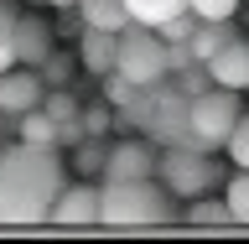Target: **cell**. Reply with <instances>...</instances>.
Wrapping results in <instances>:
<instances>
[{
  "mask_svg": "<svg viewBox=\"0 0 249 244\" xmlns=\"http://www.w3.org/2000/svg\"><path fill=\"white\" fill-rule=\"evenodd\" d=\"M124 5H130V16H135L140 26H166L171 16H182V11H192V5H187V0H124Z\"/></svg>",
  "mask_w": 249,
  "mask_h": 244,
  "instance_id": "16",
  "label": "cell"
},
{
  "mask_svg": "<svg viewBox=\"0 0 249 244\" xmlns=\"http://www.w3.org/2000/svg\"><path fill=\"white\" fill-rule=\"evenodd\" d=\"M223 203L239 229H249V167H233V177H223Z\"/></svg>",
  "mask_w": 249,
  "mask_h": 244,
  "instance_id": "17",
  "label": "cell"
},
{
  "mask_svg": "<svg viewBox=\"0 0 249 244\" xmlns=\"http://www.w3.org/2000/svg\"><path fill=\"white\" fill-rule=\"evenodd\" d=\"M171 224V192L151 177H99V229L145 234Z\"/></svg>",
  "mask_w": 249,
  "mask_h": 244,
  "instance_id": "2",
  "label": "cell"
},
{
  "mask_svg": "<svg viewBox=\"0 0 249 244\" xmlns=\"http://www.w3.org/2000/svg\"><path fill=\"white\" fill-rule=\"evenodd\" d=\"M208 73H213L218 89H249V37H233L218 57H208Z\"/></svg>",
  "mask_w": 249,
  "mask_h": 244,
  "instance_id": "11",
  "label": "cell"
},
{
  "mask_svg": "<svg viewBox=\"0 0 249 244\" xmlns=\"http://www.w3.org/2000/svg\"><path fill=\"white\" fill-rule=\"evenodd\" d=\"M182 224H187V229H202V234H218V229H239L223 198H192V203H187V213H182Z\"/></svg>",
  "mask_w": 249,
  "mask_h": 244,
  "instance_id": "12",
  "label": "cell"
},
{
  "mask_svg": "<svg viewBox=\"0 0 249 244\" xmlns=\"http://www.w3.org/2000/svg\"><path fill=\"white\" fill-rule=\"evenodd\" d=\"M78 16H83V26H99V31H124L135 21L124 0H78Z\"/></svg>",
  "mask_w": 249,
  "mask_h": 244,
  "instance_id": "14",
  "label": "cell"
},
{
  "mask_svg": "<svg viewBox=\"0 0 249 244\" xmlns=\"http://www.w3.org/2000/svg\"><path fill=\"white\" fill-rule=\"evenodd\" d=\"M244 104H239V89H202L187 99V146H202V151H223L239 125Z\"/></svg>",
  "mask_w": 249,
  "mask_h": 244,
  "instance_id": "3",
  "label": "cell"
},
{
  "mask_svg": "<svg viewBox=\"0 0 249 244\" xmlns=\"http://www.w3.org/2000/svg\"><path fill=\"white\" fill-rule=\"evenodd\" d=\"M47 99V78L42 68H26V62H16L0 73V114H26V109H42Z\"/></svg>",
  "mask_w": 249,
  "mask_h": 244,
  "instance_id": "6",
  "label": "cell"
},
{
  "mask_svg": "<svg viewBox=\"0 0 249 244\" xmlns=\"http://www.w3.org/2000/svg\"><path fill=\"white\" fill-rule=\"evenodd\" d=\"M223 156H229L233 167H249V109L239 114V125H233V135H229V146H223Z\"/></svg>",
  "mask_w": 249,
  "mask_h": 244,
  "instance_id": "22",
  "label": "cell"
},
{
  "mask_svg": "<svg viewBox=\"0 0 249 244\" xmlns=\"http://www.w3.org/2000/svg\"><path fill=\"white\" fill-rule=\"evenodd\" d=\"M233 37H244V31L233 26V16H229V21H202V26H197V37H192V57H197V62L218 57V52H223Z\"/></svg>",
  "mask_w": 249,
  "mask_h": 244,
  "instance_id": "15",
  "label": "cell"
},
{
  "mask_svg": "<svg viewBox=\"0 0 249 244\" xmlns=\"http://www.w3.org/2000/svg\"><path fill=\"white\" fill-rule=\"evenodd\" d=\"M42 109H47V114H52V120L62 125V120H78V114H83V99H78V89L68 83V89H47Z\"/></svg>",
  "mask_w": 249,
  "mask_h": 244,
  "instance_id": "19",
  "label": "cell"
},
{
  "mask_svg": "<svg viewBox=\"0 0 249 244\" xmlns=\"http://www.w3.org/2000/svg\"><path fill=\"white\" fill-rule=\"evenodd\" d=\"M52 229H99V187L93 182H68L52 203Z\"/></svg>",
  "mask_w": 249,
  "mask_h": 244,
  "instance_id": "7",
  "label": "cell"
},
{
  "mask_svg": "<svg viewBox=\"0 0 249 244\" xmlns=\"http://www.w3.org/2000/svg\"><path fill=\"white\" fill-rule=\"evenodd\" d=\"M104 99H109L114 109H130V104L140 99V89H135V83H130V78L120 73V68H114V73H104Z\"/></svg>",
  "mask_w": 249,
  "mask_h": 244,
  "instance_id": "21",
  "label": "cell"
},
{
  "mask_svg": "<svg viewBox=\"0 0 249 244\" xmlns=\"http://www.w3.org/2000/svg\"><path fill=\"white\" fill-rule=\"evenodd\" d=\"M244 26H249V5H244Z\"/></svg>",
  "mask_w": 249,
  "mask_h": 244,
  "instance_id": "26",
  "label": "cell"
},
{
  "mask_svg": "<svg viewBox=\"0 0 249 244\" xmlns=\"http://www.w3.org/2000/svg\"><path fill=\"white\" fill-rule=\"evenodd\" d=\"M156 161H161V151L145 140H109L104 177H156Z\"/></svg>",
  "mask_w": 249,
  "mask_h": 244,
  "instance_id": "9",
  "label": "cell"
},
{
  "mask_svg": "<svg viewBox=\"0 0 249 244\" xmlns=\"http://www.w3.org/2000/svg\"><path fill=\"white\" fill-rule=\"evenodd\" d=\"M78 68H83V62H78V52H52V57L42 62V78H47V89H68V83H73V73Z\"/></svg>",
  "mask_w": 249,
  "mask_h": 244,
  "instance_id": "18",
  "label": "cell"
},
{
  "mask_svg": "<svg viewBox=\"0 0 249 244\" xmlns=\"http://www.w3.org/2000/svg\"><path fill=\"white\" fill-rule=\"evenodd\" d=\"M68 187V161L26 140L0 146V229H36L52 218V203Z\"/></svg>",
  "mask_w": 249,
  "mask_h": 244,
  "instance_id": "1",
  "label": "cell"
},
{
  "mask_svg": "<svg viewBox=\"0 0 249 244\" xmlns=\"http://www.w3.org/2000/svg\"><path fill=\"white\" fill-rule=\"evenodd\" d=\"M156 171H161V187H166L171 198H208L218 182H223V171H218L213 151H202V146H187V140H177V146H166L161 151V161H156Z\"/></svg>",
  "mask_w": 249,
  "mask_h": 244,
  "instance_id": "4",
  "label": "cell"
},
{
  "mask_svg": "<svg viewBox=\"0 0 249 244\" xmlns=\"http://www.w3.org/2000/svg\"><path fill=\"white\" fill-rule=\"evenodd\" d=\"M26 5H52V0H26Z\"/></svg>",
  "mask_w": 249,
  "mask_h": 244,
  "instance_id": "25",
  "label": "cell"
},
{
  "mask_svg": "<svg viewBox=\"0 0 249 244\" xmlns=\"http://www.w3.org/2000/svg\"><path fill=\"white\" fill-rule=\"evenodd\" d=\"M187 5H192V11L202 16V21H239V11H244V0H187Z\"/></svg>",
  "mask_w": 249,
  "mask_h": 244,
  "instance_id": "23",
  "label": "cell"
},
{
  "mask_svg": "<svg viewBox=\"0 0 249 244\" xmlns=\"http://www.w3.org/2000/svg\"><path fill=\"white\" fill-rule=\"evenodd\" d=\"M114 68H120L135 89H156V83H166V73H171L166 37H161L156 26L130 21V26L120 31V57H114Z\"/></svg>",
  "mask_w": 249,
  "mask_h": 244,
  "instance_id": "5",
  "label": "cell"
},
{
  "mask_svg": "<svg viewBox=\"0 0 249 244\" xmlns=\"http://www.w3.org/2000/svg\"><path fill=\"white\" fill-rule=\"evenodd\" d=\"M16 140H26V146H36V151H62L57 146V120H52L47 109L16 114Z\"/></svg>",
  "mask_w": 249,
  "mask_h": 244,
  "instance_id": "13",
  "label": "cell"
},
{
  "mask_svg": "<svg viewBox=\"0 0 249 244\" xmlns=\"http://www.w3.org/2000/svg\"><path fill=\"white\" fill-rule=\"evenodd\" d=\"M83 125H89V135H104L109 125H114V104H93V109H83Z\"/></svg>",
  "mask_w": 249,
  "mask_h": 244,
  "instance_id": "24",
  "label": "cell"
},
{
  "mask_svg": "<svg viewBox=\"0 0 249 244\" xmlns=\"http://www.w3.org/2000/svg\"><path fill=\"white\" fill-rule=\"evenodd\" d=\"M52 52H57V26H52L47 16H36V5H31L26 16H16V62L42 68Z\"/></svg>",
  "mask_w": 249,
  "mask_h": 244,
  "instance_id": "8",
  "label": "cell"
},
{
  "mask_svg": "<svg viewBox=\"0 0 249 244\" xmlns=\"http://www.w3.org/2000/svg\"><path fill=\"white\" fill-rule=\"evenodd\" d=\"M114 57H120V31H99V26L78 31V62H83V73H93V78L114 73Z\"/></svg>",
  "mask_w": 249,
  "mask_h": 244,
  "instance_id": "10",
  "label": "cell"
},
{
  "mask_svg": "<svg viewBox=\"0 0 249 244\" xmlns=\"http://www.w3.org/2000/svg\"><path fill=\"white\" fill-rule=\"evenodd\" d=\"M16 68V11L11 0H0V73Z\"/></svg>",
  "mask_w": 249,
  "mask_h": 244,
  "instance_id": "20",
  "label": "cell"
}]
</instances>
